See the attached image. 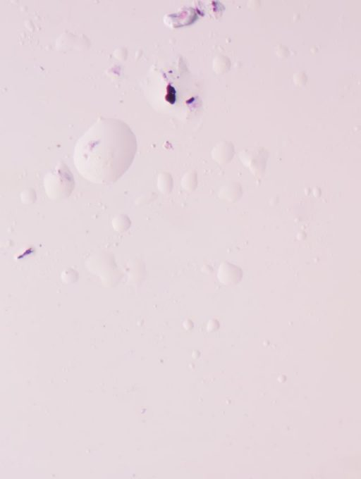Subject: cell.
<instances>
[{
    "instance_id": "cell-1",
    "label": "cell",
    "mask_w": 361,
    "mask_h": 479,
    "mask_svg": "<svg viewBox=\"0 0 361 479\" xmlns=\"http://www.w3.org/2000/svg\"><path fill=\"white\" fill-rule=\"evenodd\" d=\"M137 151V139L123 121L97 120L80 138L74 153L79 174L95 184L118 181L129 169Z\"/></svg>"
},
{
    "instance_id": "cell-2",
    "label": "cell",
    "mask_w": 361,
    "mask_h": 479,
    "mask_svg": "<svg viewBox=\"0 0 361 479\" xmlns=\"http://www.w3.org/2000/svg\"><path fill=\"white\" fill-rule=\"evenodd\" d=\"M158 190L163 194L170 193L173 187V180L171 175L168 172L159 173L157 180Z\"/></svg>"
},
{
    "instance_id": "cell-3",
    "label": "cell",
    "mask_w": 361,
    "mask_h": 479,
    "mask_svg": "<svg viewBox=\"0 0 361 479\" xmlns=\"http://www.w3.org/2000/svg\"><path fill=\"white\" fill-rule=\"evenodd\" d=\"M197 184V173L193 170L185 173L181 178L180 185L188 192H192L196 188Z\"/></svg>"
}]
</instances>
